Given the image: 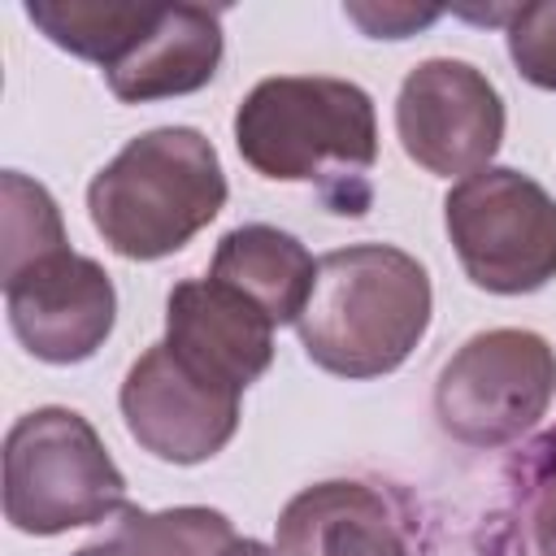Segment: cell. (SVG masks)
Returning a JSON list of instances; mask_svg holds the SVG:
<instances>
[{
  "mask_svg": "<svg viewBox=\"0 0 556 556\" xmlns=\"http://www.w3.org/2000/svg\"><path fill=\"white\" fill-rule=\"evenodd\" d=\"M430 274L391 243H348L317 261L313 295L295 321L304 356L334 378H382L426 339Z\"/></svg>",
  "mask_w": 556,
  "mask_h": 556,
  "instance_id": "6da1fadb",
  "label": "cell"
},
{
  "mask_svg": "<svg viewBox=\"0 0 556 556\" xmlns=\"http://www.w3.org/2000/svg\"><path fill=\"white\" fill-rule=\"evenodd\" d=\"M222 204L226 174L195 126L135 135L87 187L91 226L126 261H161L187 248Z\"/></svg>",
  "mask_w": 556,
  "mask_h": 556,
  "instance_id": "7a4b0ae2",
  "label": "cell"
},
{
  "mask_svg": "<svg viewBox=\"0 0 556 556\" xmlns=\"http://www.w3.org/2000/svg\"><path fill=\"white\" fill-rule=\"evenodd\" d=\"M239 156L274 182L361 178L378 161V117L365 87L326 74L261 78L235 109Z\"/></svg>",
  "mask_w": 556,
  "mask_h": 556,
  "instance_id": "3957f363",
  "label": "cell"
},
{
  "mask_svg": "<svg viewBox=\"0 0 556 556\" xmlns=\"http://www.w3.org/2000/svg\"><path fill=\"white\" fill-rule=\"evenodd\" d=\"M126 508V478L96 426L61 404L22 413L4 434V521L48 539Z\"/></svg>",
  "mask_w": 556,
  "mask_h": 556,
  "instance_id": "277c9868",
  "label": "cell"
},
{
  "mask_svg": "<svg viewBox=\"0 0 556 556\" xmlns=\"http://www.w3.org/2000/svg\"><path fill=\"white\" fill-rule=\"evenodd\" d=\"M465 278L491 295H530L556 278V200L521 169L486 165L443 200Z\"/></svg>",
  "mask_w": 556,
  "mask_h": 556,
  "instance_id": "5b68a950",
  "label": "cell"
},
{
  "mask_svg": "<svg viewBox=\"0 0 556 556\" xmlns=\"http://www.w3.org/2000/svg\"><path fill=\"white\" fill-rule=\"evenodd\" d=\"M556 400V348L517 326L465 339L434 382V417L465 447H504L530 434Z\"/></svg>",
  "mask_w": 556,
  "mask_h": 556,
  "instance_id": "8992f818",
  "label": "cell"
},
{
  "mask_svg": "<svg viewBox=\"0 0 556 556\" xmlns=\"http://www.w3.org/2000/svg\"><path fill=\"white\" fill-rule=\"evenodd\" d=\"M395 135L408 161L439 178H469L504 143V100L495 83L456 56L408 70L395 96Z\"/></svg>",
  "mask_w": 556,
  "mask_h": 556,
  "instance_id": "52a82bcc",
  "label": "cell"
},
{
  "mask_svg": "<svg viewBox=\"0 0 556 556\" xmlns=\"http://www.w3.org/2000/svg\"><path fill=\"white\" fill-rule=\"evenodd\" d=\"M4 313L17 343L48 365H78L96 356L117 317V291L100 261L56 248L0 274Z\"/></svg>",
  "mask_w": 556,
  "mask_h": 556,
  "instance_id": "ba28073f",
  "label": "cell"
},
{
  "mask_svg": "<svg viewBox=\"0 0 556 556\" xmlns=\"http://www.w3.org/2000/svg\"><path fill=\"white\" fill-rule=\"evenodd\" d=\"M130 439L165 465L213 460L239 430V395L187 369L165 343H152L122 382Z\"/></svg>",
  "mask_w": 556,
  "mask_h": 556,
  "instance_id": "9c48e42d",
  "label": "cell"
},
{
  "mask_svg": "<svg viewBox=\"0 0 556 556\" xmlns=\"http://www.w3.org/2000/svg\"><path fill=\"white\" fill-rule=\"evenodd\" d=\"M187 369L243 395L274 361V321L217 278H187L165 300V339Z\"/></svg>",
  "mask_w": 556,
  "mask_h": 556,
  "instance_id": "30bf717a",
  "label": "cell"
},
{
  "mask_svg": "<svg viewBox=\"0 0 556 556\" xmlns=\"http://www.w3.org/2000/svg\"><path fill=\"white\" fill-rule=\"evenodd\" d=\"M222 65V13L208 4H156L143 35L104 70L109 91L126 104L187 96L213 83Z\"/></svg>",
  "mask_w": 556,
  "mask_h": 556,
  "instance_id": "8fae6325",
  "label": "cell"
},
{
  "mask_svg": "<svg viewBox=\"0 0 556 556\" xmlns=\"http://www.w3.org/2000/svg\"><path fill=\"white\" fill-rule=\"evenodd\" d=\"M278 556H413L391 508L365 482H317L278 517Z\"/></svg>",
  "mask_w": 556,
  "mask_h": 556,
  "instance_id": "7c38bea8",
  "label": "cell"
},
{
  "mask_svg": "<svg viewBox=\"0 0 556 556\" xmlns=\"http://www.w3.org/2000/svg\"><path fill=\"white\" fill-rule=\"evenodd\" d=\"M208 278L235 287L243 300H252L274 326H295L308 295H313V278H317V261L308 256V248L265 222H248L235 226L230 235H222Z\"/></svg>",
  "mask_w": 556,
  "mask_h": 556,
  "instance_id": "4fadbf2b",
  "label": "cell"
},
{
  "mask_svg": "<svg viewBox=\"0 0 556 556\" xmlns=\"http://www.w3.org/2000/svg\"><path fill=\"white\" fill-rule=\"evenodd\" d=\"M239 534L226 513L204 504L135 508L126 504L109 534L83 543L74 556H235Z\"/></svg>",
  "mask_w": 556,
  "mask_h": 556,
  "instance_id": "5bb4252c",
  "label": "cell"
},
{
  "mask_svg": "<svg viewBox=\"0 0 556 556\" xmlns=\"http://www.w3.org/2000/svg\"><path fill=\"white\" fill-rule=\"evenodd\" d=\"M156 4H135V0H30L26 17L70 56L96 61L109 70L113 61L126 56V48L143 35L152 22Z\"/></svg>",
  "mask_w": 556,
  "mask_h": 556,
  "instance_id": "9a60e30c",
  "label": "cell"
},
{
  "mask_svg": "<svg viewBox=\"0 0 556 556\" xmlns=\"http://www.w3.org/2000/svg\"><path fill=\"white\" fill-rule=\"evenodd\" d=\"M4 191V208H0V274H13L17 265L48 256L65 243V226H61V208L48 195V187L30 182L26 174L9 169L0 178Z\"/></svg>",
  "mask_w": 556,
  "mask_h": 556,
  "instance_id": "2e32d148",
  "label": "cell"
},
{
  "mask_svg": "<svg viewBox=\"0 0 556 556\" xmlns=\"http://www.w3.org/2000/svg\"><path fill=\"white\" fill-rule=\"evenodd\" d=\"M504 35L517 74L543 91H556V0H534L513 9Z\"/></svg>",
  "mask_w": 556,
  "mask_h": 556,
  "instance_id": "e0dca14e",
  "label": "cell"
},
{
  "mask_svg": "<svg viewBox=\"0 0 556 556\" xmlns=\"http://www.w3.org/2000/svg\"><path fill=\"white\" fill-rule=\"evenodd\" d=\"M343 13L374 39H404L439 17V9H413V4H348Z\"/></svg>",
  "mask_w": 556,
  "mask_h": 556,
  "instance_id": "ac0fdd59",
  "label": "cell"
},
{
  "mask_svg": "<svg viewBox=\"0 0 556 556\" xmlns=\"http://www.w3.org/2000/svg\"><path fill=\"white\" fill-rule=\"evenodd\" d=\"M530 534H534L539 556H556V469L539 482V495H534V508H530Z\"/></svg>",
  "mask_w": 556,
  "mask_h": 556,
  "instance_id": "d6986e66",
  "label": "cell"
},
{
  "mask_svg": "<svg viewBox=\"0 0 556 556\" xmlns=\"http://www.w3.org/2000/svg\"><path fill=\"white\" fill-rule=\"evenodd\" d=\"M235 556H278V547H265L261 539H239V552Z\"/></svg>",
  "mask_w": 556,
  "mask_h": 556,
  "instance_id": "ffe728a7",
  "label": "cell"
},
{
  "mask_svg": "<svg viewBox=\"0 0 556 556\" xmlns=\"http://www.w3.org/2000/svg\"><path fill=\"white\" fill-rule=\"evenodd\" d=\"M552 447H556V434H552Z\"/></svg>",
  "mask_w": 556,
  "mask_h": 556,
  "instance_id": "44dd1931",
  "label": "cell"
}]
</instances>
